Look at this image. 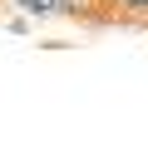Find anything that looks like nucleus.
<instances>
[{
	"instance_id": "obj_1",
	"label": "nucleus",
	"mask_w": 148,
	"mask_h": 143,
	"mask_svg": "<svg viewBox=\"0 0 148 143\" xmlns=\"http://www.w3.org/2000/svg\"><path fill=\"white\" fill-rule=\"evenodd\" d=\"M99 5H114V10H123L133 20H148V0H99Z\"/></svg>"
}]
</instances>
